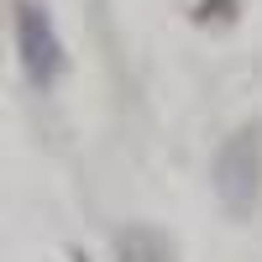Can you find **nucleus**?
I'll return each mask as SVG.
<instances>
[{
  "label": "nucleus",
  "instance_id": "nucleus-2",
  "mask_svg": "<svg viewBox=\"0 0 262 262\" xmlns=\"http://www.w3.org/2000/svg\"><path fill=\"white\" fill-rule=\"evenodd\" d=\"M16 48H21V69L37 90H53L63 74V42L53 32V16L37 6V0H21L16 6Z\"/></svg>",
  "mask_w": 262,
  "mask_h": 262
},
{
  "label": "nucleus",
  "instance_id": "nucleus-3",
  "mask_svg": "<svg viewBox=\"0 0 262 262\" xmlns=\"http://www.w3.org/2000/svg\"><path fill=\"white\" fill-rule=\"evenodd\" d=\"M116 257L121 262H179L168 231H158V226H121L116 231Z\"/></svg>",
  "mask_w": 262,
  "mask_h": 262
},
{
  "label": "nucleus",
  "instance_id": "nucleus-4",
  "mask_svg": "<svg viewBox=\"0 0 262 262\" xmlns=\"http://www.w3.org/2000/svg\"><path fill=\"white\" fill-rule=\"evenodd\" d=\"M226 6L231 0H205V16H226Z\"/></svg>",
  "mask_w": 262,
  "mask_h": 262
},
{
  "label": "nucleus",
  "instance_id": "nucleus-1",
  "mask_svg": "<svg viewBox=\"0 0 262 262\" xmlns=\"http://www.w3.org/2000/svg\"><path fill=\"white\" fill-rule=\"evenodd\" d=\"M215 194L231 221H252L262 200V126H242L226 137L221 158H215Z\"/></svg>",
  "mask_w": 262,
  "mask_h": 262
}]
</instances>
